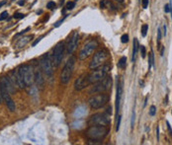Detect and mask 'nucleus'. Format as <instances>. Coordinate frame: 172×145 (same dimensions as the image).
<instances>
[{
	"mask_svg": "<svg viewBox=\"0 0 172 145\" xmlns=\"http://www.w3.org/2000/svg\"><path fill=\"white\" fill-rule=\"evenodd\" d=\"M88 123L90 125H105L108 126L110 124V115L108 114H101V112H98V114L93 115L89 120Z\"/></svg>",
	"mask_w": 172,
	"mask_h": 145,
	"instance_id": "9d476101",
	"label": "nucleus"
},
{
	"mask_svg": "<svg viewBox=\"0 0 172 145\" xmlns=\"http://www.w3.org/2000/svg\"><path fill=\"white\" fill-rule=\"evenodd\" d=\"M164 11H165V13H168V12H170V4H166L164 6Z\"/></svg>",
	"mask_w": 172,
	"mask_h": 145,
	"instance_id": "473e14b6",
	"label": "nucleus"
},
{
	"mask_svg": "<svg viewBox=\"0 0 172 145\" xmlns=\"http://www.w3.org/2000/svg\"><path fill=\"white\" fill-rule=\"evenodd\" d=\"M132 128H133V125H135V112H133V115H132Z\"/></svg>",
	"mask_w": 172,
	"mask_h": 145,
	"instance_id": "72a5a7b5",
	"label": "nucleus"
},
{
	"mask_svg": "<svg viewBox=\"0 0 172 145\" xmlns=\"http://www.w3.org/2000/svg\"><path fill=\"white\" fill-rule=\"evenodd\" d=\"M75 62H76V58H75V56H73V55L70 56V57L67 59L66 63L64 64V67L60 74V82L62 84H67V83L69 82L71 76H72L74 66H75Z\"/></svg>",
	"mask_w": 172,
	"mask_h": 145,
	"instance_id": "20e7f679",
	"label": "nucleus"
},
{
	"mask_svg": "<svg viewBox=\"0 0 172 145\" xmlns=\"http://www.w3.org/2000/svg\"><path fill=\"white\" fill-rule=\"evenodd\" d=\"M110 57V52L106 49H99L95 53L93 58L91 59L90 63H89V68L90 69H96V68L102 66L105 64V62L108 60Z\"/></svg>",
	"mask_w": 172,
	"mask_h": 145,
	"instance_id": "7ed1b4c3",
	"label": "nucleus"
},
{
	"mask_svg": "<svg viewBox=\"0 0 172 145\" xmlns=\"http://www.w3.org/2000/svg\"><path fill=\"white\" fill-rule=\"evenodd\" d=\"M8 17V12L7 11H4V12H2L1 15H0V21H3V20H5L6 18Z\"/></svg>",
	"mask_w": 172,
	"mask_h": 145,
	"instance_id": "cd10ccee",
	"label": "nucleus"
},
{
	"mask_svg": "<svg viewBox=\"0 0 172 145\" xmlns=\"http://www.w3.org/2000/svg\"><path fill=\"white\" fill-rule=\"evenodd\" d=\"M155 112H156V108L154 106H151L149 109V115H151V117L155 115Z\"/></svg>",
	"mask_w": 172,
	"mask_h": 145,
	"instance_id": "a878e982",
	"label": "nucleus"
},
{
	"mask_svg": "<svg viewBox=\"0 0 172 145\" xmlns=\"http://www.w3.org/2000/svg\"><path fill=\"white\" fill-rule=\"evenodd\" d=\"M78 41H79V34L78 32H74L72 34V37L70 38L69 41H68L66 47V53L67 54H72L74 50L76 49L77 46H78Z\"/></svg>",
	"mask_w": 172,
	"mask_h": 145,
	"instance_id": "ddd939ff",
	"label": "nucleus"
},
{
	"mask_svg": "<svg viewBox=\"0 0 172 145\" xmlns=\"http://www.w3.org/2000/svg\"><path fill=\"white\" fill-rule=\"evenodd\" d=\"M96 85H94L92 89L90 90V94H98V93H105L106 91H108L112 86V78L110 76L105 77L103 80L95 83Z\"/></svg>",
	"mask_w": 172,
	"mask_h": 145,
	"instance_id": "6e6552de",
	"label": "nucleus"
},
{
	"mask_svg": "<svg viewBox=\"0 0 172 145\" xmlns=\"http://www.w3.org/2000/svg\"><path fill=\"white\" fill-rule=\"evenodd\" d=\"M109 133V128L108 126L105 125H91L89 128L86 130V136L90 140H97L100 141L102 140L108 135Z\"/></svg>",
	"mask_w": 172,
	"mask_h": 145,
	"instance_id": "f257e3e1",
	"label": "nucleus"
},
{
	"mask_svg": "<svg viewBox=\"0 0 172 145\" xmlns=\"http://www.w3.org/2000/svg\"><path fill=\"white\" fill-rule=\"evenodd\" d=\"M41 67L47 78L50 80L52 79L53 75V63L50 59V53H44L41 57Z\"/></svg>",
	"mask_w": 172,
	"mask_h": 145,
	"instance_id": "0eeeda50",
	"label": "nucleus"
},
{
	"mask_svg": "<svg viewBox=\"0 0 172 145\" xmlns=\"http://www.w3.org/2000/svg\"><path fill=\"white\" fill-rule=\"evenodd\" d=\"M35 81L37 83L38 87L40 89H43L44 86V80L43 78V73H42V69L38 68L35 71Z\"/></svg>",
	"mask_w": 172,
	"mask_h": 145,
	"instance_id": "f3484780",
	"label": "nucleus"
},
{
	"mask_svg": "<svg viewBox=\"0 0 172 145\" xmlns=\"http://www.w3.org/2000/svg\"><path fill=\"white\" fill-rule=\"evenodd\" d=\"M126 65H127V58L123 56V57L120 58V60L118 62V67L124 69V68H126Z\"/></svg>",
	"mask_w": 172,
	"mask_h": 145,
	"instance_id": "412c9836",
	"label": "nucleus"
},
{
	"mask_svg": "<svg viewBox=\"0 0 172 145\" xmlns=\"http://www.w3.org/2000/svg\"><path fill=\"white\" fill-rule=\"evenodd\" d=\"M160 40H161V30L158 29L157 30V43L158 44H160Z\"/></svg>",
	"mask_w": 172,
	"mask_h": 145,
	"instance_id": "c756f323",
	"label": "nucleus"
},
{
	"mask_svg": "<svg viewBox=\"0 0 172 145\" xmlns=\"http://www.w3.org/2000/svg\"><path fill=\"white\" fill-rule=\"evenodd\" d=\"M23 68V76H24V82L26 86H31L35 81V72L33 69V66L28 64H25L22 66Z\"/></svg>",
	"mask_w": 172,
	"mask_h": 145,
	"instance_id": "f8f14e48",
	"label": "nucleus"
},
{
	"mask_svg": "<svg viewBox=\"0 0 172 145\" xmlns=\"http://www.w3.org/2000/svg\"><path fill=\"white\" fill-rule=\"evenodd\" d=\"M98 47V41L96 40H91L88 43H86L84 46H82L81 50L79 51L78 58L80 60H85L86 58H88Z\"/></svg>",
	"mask_w": 172,
	"mask_h": 145,
	"instance_id": "423d86ee",
	"label": "nucleus"
},
{
	"mask_svg": "<svg viewBox=\"0 0 172 145\" xmlns=\"http://www.w3.org/2000/svg\"><path fill=\"white\" fill-rule=\"evenodd\" d=\"M29 30H30V27H28V28H27V29H25V30H23V32L19 33V34H18V35H23V34H25V33H26V32H28Z\"/></svg>",
	"mask_w": 172,
	"mask_h": 145,
	"instance_id": "58836bf2",
	"label": "nucleus"
},
{
	"mask_svg": "<svg viewBox=\"0 0 172 145\" xmlns=\"http://www.w3.org/2000/svg\"><path fill=\"white\" fill-rule=\"evenodd\" d=\"M14 18H15V19H22V18H24V14H22V13H15L14 14Z\"/></svg>",
	"mask_w": 172,
	"mask_h": 145,
	"instance_id": "7c9ffc66",
	"label": "nucleus"
},
{
	"mask_svg": "<svg viewBox=\"0 0 172 145\" xmlns=\"http://www.w3.org/2000/svg\"><path fill=\"white\" fill-rule=\"evenodd\" d=\"M3 102V98H2V93H1V87H0V104Z\"/></svg>",
	"mask_w": 172,
	"mask_h": 145,
	"instance_id": "a19ab883",
	"label": "nucleus"
},
{
	"mask_svg": "<svg viewBox=\"0 0 172 145\" xmlns=\"http://www.w3.org/2000/svg\"><path fill=\"white\" fill-rule=\"evenodd\" d=\"M148 3H149V0H141V4H142V8L146 9L148 6Z\"/></svg>",
	"mask_w": 172,
	"mask_h": 145,
	"instance_id": "c85d7f7f",
	"label": "nucleus"
},
{
	"mask_svg": "<svg viewBox=\"0 0 172 145\" xmlns=\"http://www.w3.org/2000/svg\"><path fill=\"white\" fill-rule=\"evenodd\" d=\"M75 1H78V0H75Z\"/></svg>",
	"mask_w": 172,
	"mask_h": 145,
	"instance_id": "49530a36",
	"label": "nucleus"
},
{
	"mask_svg": "<svg viewBox=\"0 0 172 145\" xmlns=\"http://www.w3.org/2000/svg\"><path fill=\"white\" fill-rule=\"evenodd\" d=\"M171 114H172V111H171Z\"/></svg>",
	"mask_w": 172,
	"mask_h": 145,
	"instance_id": "de8ad7c7",
	"label": "nucleus"
},
{
	"mask_svg": "<svg viewBox=\"0 0 172 145\" xmlns=\"http://www.w3.org/2000/svg\"><path fill=\"white\" fill-rule=\"evenodd\" d=\"M122 96H123V82L120 81L118 78L117 79V97H116V109H117V115L119 111H120Z\"/></svg>",
	"mask_w": 172,
	"mask_h": 145,
	"instance_id": "dca6fc26",
	"label": "nucleus"
},
{
	"mask_svg": "<svg viewBox=\"0 0 172 145\" xmlns=\"http://www.w3.org/2000/svg\"><path fill=\"white\" fill-rule=\"evenodd\" d=\"M115 1L119 3H124V0H115Z\"/></svg>",
	"mask_w": 172,
	"mask_h": 145,
	"instance_id": "c03bdc74",
	"label": "nucleus"
},
{
	"mask_svg": "<svg viewBox=\"0 0 172 145\" xmlns=\"http://www.w3.org/2000/svg\"><path fill=\"white\" fill-rule=\"evenodd\" d=\"M138 40L135 38H133V58H132V61L133 62H136V53H138Z\"/></svg>",
	"mask_w": 172,
	"mask_h": 145,
	"instance_id": "a211bd4d",
	"label": "nucleus"
},
{
	"mask_svg": "<svg viewBox=\"0 0 172 145\" xmlns=\"http://www.w3.org/2000/svg\"><path fill=\"white\" fill-rule=\"evenodd\" d=\"M65 18H66V15H65V16H64L63 18H62V19H61V20H59V21H58V23H56V24H55V27H58V26H59V25H60V24H61V22H63V20L65 19Z\"/></svg>",
	"mask_w": 172,
	"mask_h": 145,
	"instance_id": "c9c22d12",
	"label": "nucleus"
},
{
	"mask_svg": "<svg viewBox=\"0 0 172 145\" xmlns=\"http://www.w3.org/2000/svg\"><path fill=\"white\" fill-rule=\"evenodd\" d=\"M108 102H109V95L106 93H98L96 95H93L88 100L89 106L95 109L103 108L104 106L107 105Z\"/></svg>",
	"mask_w": 172,
	"mask_h": 145,
	"instance_id": "39448f33",
	"label": "nucleus"
},
{
	"mask_svg": "<svg viewBox=\"0 0 172 145\" xmlns=\"http://www.w3.org/2000/svg\"><path fill=\"white\" fill-rule=\"evenodd\" d=\"M156 137H157V140H159V127L158 126L156 127Z\"/></svg>",
	"mask_w": 172,
	"mask_h": 145,
	"instance_id": "4c0bfd02",
	"label": "nucleus"
},
{
	"mask_svg": "<svg viewBox=\"0 0 172 145\" xmlns=\"http://www.w3.org/2000/svg\"><path fill=\"white\" fill-rule=\"evenodd\" d=\"M120 124H121V117H118V123H117V130L120 128Z\"/></svg>",
	"mask_w": 172,
	"mask_h": 145,
	"instance_id": "e433bc0d",
	"label": "nucleus"
},
{
	"mask_svg": "<svg viewBox=\"0 0 172 145\" xmlns=\"http://www.w3.org/2000/svg\"><path fill=\"white\" fill-rule=\"evenodd\" d=\"M44 38V36H42V37L38 38L37 40H36V41H34V43L32 44V46H37V44H39V43H40V41H41V40H42V38Z\"/></svg>",
	"mask_w": 172,
	"mask_h": 145,
	"instance_id": "2f4dec72",
	"label": "nucleus"
},
{
	"mask_svg": "<svg viewBox=\"0 0 172 145\" xmlns=\"http://www.w3.org/2000/svg\"><path fill=\"white\" fill-rule=\"evenodd\" d=\"M89 85H90V83L88 81V75H86V74L80 75L78 78L74 81V89H75L76 91H81Z\"/></svg>",
	"mask_w": 172,
	"mask_h": 145,
	"instance_id": "4468645a",
	"label": "nucleus"
},
{
	"mask_svg": "<svg viewBox=\"0 0 172 145\" xmlns=\"http://www.w3.org/2000/svg\"><path fill=\"white\" fill-rule=\"evenodd\" d=\"M66 9L67 10H72V9L75 7V2H73V1H69V2H67V4H66Z\"/></svg>",
	"mask_w": 172,
	"mask_h": 145,
	"instance_id": "5701e85b",
	"label": "nucleus"
},
{
	"mask_svg": "<svg viewBox=\"0 0 172 145\" xmlns=\"http://www.w3.org/2000/svg\"><path fill=\"white\" fill-rule=\"evenodd\" d=\"M141 57L144 58L145 55H146V49H145V46H141Z\"/></svg>",
	"mask_w": 172,
	"mask_h": 145,
	"instance_id": "bb28decb",
	"label": "nucleus"
},
{
	"mask_svg": "<svg viewBox=\"0 0 172 145\" xmlns=\"http://www.w3.org/2000/svg\"><path fill=\"white\" fill-rule=\"evenodd\" d=\"M147 30H148V26L146 24H144V25L141 26V36L142 37H145L147 34Z\"/></svg>",
	"mask_w": 172,
	"mask_h": 145,
	"instance_id": "4be33fe9",
	"label": "nucleus"
},
{
	"mask_svg": "<svg viewBox=\"0 0 172 145\" xmlns=\"http://www.w3.org/2000/svg\"><path fill=\"white\" fill-rule=\"evenodd\" d=\"M18 4H19L20 6H22V5H24L25 4V0H20L19 2H18Z\"/></svg>",
	"mask_w": 172,
	"mask_h": 145,
	"instance_id": "ea45409f",
	"label": "nucleus"
},
{
	"mask_svg": "<svg viewBox=\"0 0 172 145\" xmlns=\"http://www.w3.org/2000/svg\"><path fill=\"white\" fill-rule=\"evenodd\" d=\"M6 4V1H1L0 2V7H2L3 5H5Z\"/></svg>",
	"mask_w": 172,
	"mask_h": 145,
	"instance_id": "37998d69",
	"label": "nucleus"
},
{
	"mask_svg": "<svg viewBox=\"0 0 172 145\" xmlns=\"http://www.w3.org/2000/svg\"><path fill=\"white\" fill-rule=\"evenodd\" d=\"M30 38H32V36H28V37H24L21 38L16 44L17 49H21V47H23L24 46H26V44L30 41Z\"/></svg>",
	"mask_w": 172,
	"mask_h": 145,
	"instance_id": "6ab92c4d",
	"label": "nucleus"
},
{
	"mask_svg": "<svg viewBox=\"0 0 172 145\" xmlns=\"http://www.w3.org/2000/svg\"><path fill=\"white\" fill-rule=\"evenodd\" d=\"M152 66H154V54H153V51L151 50L149 57H148V70H150V68Z\"/></svg>",
	"mask_w": 172,
	"mask_h": 145,
	"instance_id": "aec40b11",
	"label": "nucleus"
},
{
	"mask_svg": "<svg viewBox=\"0 0 172 145\" xmlns=\"http://www.w3.org/2000/svg\"><path fill=\"white\" fill-rule=\"evenodd\" d=\"M121 41L123 44H127L128 41H129V35H127V34H125L122 36V38H121Z\"/></svg>",
	"mask_w": 172,
	"mask_h": 145,
	"instance_id": "b1692460",
	"label": "nucleus"
},
{
	"mask_svg": "<svg viewBox=\"0 0 172 145\" xmlns=\"http://www.w3.org/2000/svg\"><path fill=\"white\" fill-rule=\"evenodd\" d=\"M163 52H164V46H162L161 49V55H163Z\"/></svg>",
	"mask_w": 172,
	"mask_h": 145,
	"instance_id": "a18cd8bd",
	"label": "nucleus"
},
{
	"mask_svg": "<svg viewBox=\"0 0 172 145\" xmlns=\"http://www.w3.org/2000/svg\"><path fill=\"white\" fill-rule=\"evenodd\" d=\"M0 87H1V93H2L3 101L5 102L6 106H7V108L9 109V111L15 112L16 111V105H15V102L10 96V92H9L8 89L6 88L4 85H2L1 83H0Z\"/></svg>",
	"mask_w": 172,
	"mask_h": 145,
	"instance_id": "9b49d317",
	"label": "nucleus"
},
{
	"mask_svg": "<svg viewBox=\"0 0 172 145\" xmlns=\"http://www.w3.org/2000/svg\"><path fill=\"white\" fill-rule=\"evenodd\" d=\"M64 43L63 41H59L56 44L53 49V54H52V63L55 67H58L63 59V54H64Z\"/></svg>",
	"mask_w": 172,
	"mask_h": 145,
	"instance_id": "1a4fd4ad",
	"label": "nucleus"
},
{
	"mask_svg": "<svg viewBox=\"0 0 172 145\" xmlns=\"http://www.w3.org/2000/svg\"><path fill=\"white\" fill-rule=\"evenodd\" d=\"M163 35L166 36V25L163 26Z\"/></svg>",
	"mask_w": 172,
	"mask_h": 145,
	"instance_id": "79ce46f5",
	"label": "nucleus"
},
{
	"mask_svg": "<svg viewBox=\"0 0 172 145\" xmlns=\"http://www.w3.org/2000/svg\"><path fill=\"white\" fill-rule=\"evenodd\" d=\"M110 66L109 64H104L102 66L93 69V71L88 75V81L90 84H95V83L103 80L105 77L108 76L109 71H110Z\"/></svg>",
	"mask_w": 172,
	"mask_h": 145,
	"instance_id": "f03ea898",
	"label": "nucleus"
},
{
	"mask_svg": "<svg viewBox=\"0 0 172 145\" xmlns=\"http://www.w3.org/2000/svg\"><path fill=\"white\" fill-rule=\"evenodd\" d=\"M55 6H56V4L53 1H50L49 3L47 4V7L50 9V10H53V9L55 8Z\"/></svg>",
	"mask_w": 172,
	"mask_h": 145,
	"instance_id": "393cba45",
	"label": "nucleus"
},
{
	"mask_svg": "<svg viewBox=\"0 0 172 145\" xmlns=\"http://www.w3.org/2000/svg\"><path fill=\"white\" fill-rule=\"evenodd\" d=\"M12 74H13L14 78H15V81H16V84L18 85V87L23 89L26 87V84L25 82H24V76H23V68L22 66H20L18 69L14 70L13 72H12Z\"/></svg>",
	"mask_w": 172,
	"mask_h": 145,
	"instance_id": "2eb2a0df",
	"label": "nucleus"
},
{
	"mask_svg": "<svg viewBox=\"0 0 172 145\" xmlns=\"http://www.w3.org/2000/svg\"><path fill=\"white\" fill-rule=\"evenodd\" d=\"M166 124H167V128H168V130H169V133L172 135V129H171V125H170V123H169V121L167 120L166 121Z\"/></svg>",
	"mask_w": 172,
	"mask_h": 145,
	"instance_id": "f704fd0d",
	"label": "nucleus"
}]
</instances>
